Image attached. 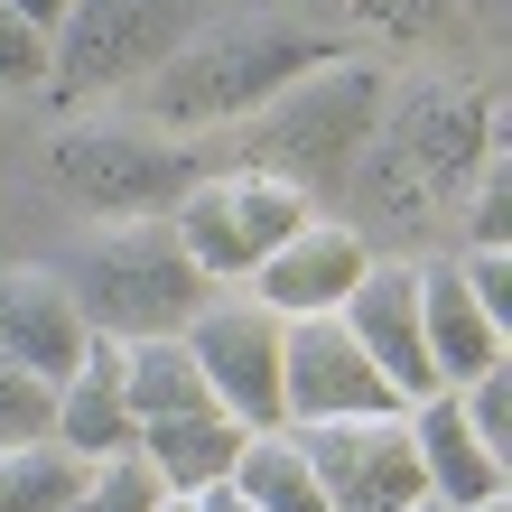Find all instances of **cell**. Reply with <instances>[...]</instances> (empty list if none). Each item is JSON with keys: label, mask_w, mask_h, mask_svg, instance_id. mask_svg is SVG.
Segmentation results:
<instances>
[{"label": "cell", "mask_w": 512, "mask_h": 512, "mask_svg": "<svg viewBox=\"0 0 512 512\" xmlns=\"http://www.w3.org/2000/svg\"><path fill=\"white\" fill-rule=\"evenodd\" d=\"M122 401H131V429H140V457L168 494H205L224 485L233 457H243V419H233L215 391L196 382L187 345L177 336H131L122 345Z\"/></svg>", "instance_id": "cell-1"}, {"label": "cell", "mask_w": 512, "mask_h": 512, "mask_svg": "<svg viewBox=\"0 0 512 512\" xmlns=\"http://www.w3.org/2000/svg\"><path fill=\"white\" fill-rule=\"evenodd\" d=\"M308 66H326V47L289 19H233V28H196L159 56L149 75V112L159 122H233L261 112L270 94H289Z\"/></svg>", "instance_id": "cell-2"}, {"label": "cell", "mask_w": 512, "mask_h": 512, "mask_svg": "<svg viewBox=\"0 0 512 512\" xmlns=\"http://www.w3.org/2000/svg\"><path fill=\"white\" fill-rule=\"evenodd\" d=\"M66 289H75V317L94 326V336H177L205 298H215V280L177 252V233L168 215H140V224H103L94 243L75 252L66 270Z\"/></svg>", "instance_id": "cell-3"}, {"label": "cell", "mask_w": 512, "mask_h": 512, "mask_svg": "<svg viewBox=\"0 0 512 512\" xmlns=\"http://www.w3.org/2000/svg\"><path fill=\"white\" fill-rule=\"evenodd\" d=\"M308 224V187L270 168H233V177H196L187 196L168 205V233L215 289H243L252 270Z\"/></svg>", "instance_id": "cell-4"}, {"label": "cell", "mask_w": 512, "mask_h": 512, "mask_svg": "<svg viewBox=\"0 0 512 512\" xmlns=\"http://www.w3.org/2000/svg\"><path fill=\"white\" fill-rule=\"evenodd\" d=\"M485 140H494V103L485 94H457V84H438V94H410L391 112V131L373 140V196L401 205V215H429L466 187L475 168H485Z\"/></svg>", "instance_id": "cell-5"}, {"label": "cell", "mask_w": 512, "mask_h": 512, "mask_svg": "<svg viewBox=\"0 0 512 512\" xmlns=\"http://www.w3.org/2000/svg\"><path fill=\"white\" fill-rule=\"evenodd\" d=\"M382 122V66H345V56H326V66H308L289 84V94H270L252 112V149H261V168L270 177H289V168H336L354 159V149L373 140Z\"/></svg>", "instance_id": "cell-6"}, {"label": "cell", "mask_w": 512, "mask_h": 512, "mask_svg": "<svg viewBox=\"0 0 512 512\" xmlns=\"http://www.w3.org/2000/svg\"><path fill=\"white\" fill-rule=\"evenodd\" d=\"M47 177H56L66 196H84L94 215L140 224V215H168V205L196 187V159H187L177 140H149V131L75 122V131L47 140Z\"/></svg>", "instance_id": "cell-7"}, {"label": "cell", "mask_w": 512, "mask_h": 512, "mask_svg": "<svg viewBox=\"0 0 512 512\" xmlns=\"http://www.w3.org/2000/svg\"><path fill=\"white\" fill-rule=\"evenodd\" d=\"M196 382L243 419V429H280V317L261 308L252 289H215L205 308L177 326Z\"/></svg>", "instance_id": "cell-8"}, {"label": "cell", "mask_w": 512, "mask_h": 512, "mask_svg": "<svg viewBox=\"0 0 512 512\" xmlns=\"http://www.w3.org/2000/svg\"><path fill=\"white\" fill-rule=\"evenodd\" d=\"M401 391L373 373V354L345 336V317H280V429L317 419H391Z\"/></svg>", "instance_id": "cell-9"}, {"label": "cell", "mask_w": 512, "mask_h": 512, "mask_svg": "<svg viewBox=\"0 0 512 512\" xmlns=\"http://www.w3.org/2000/svg\"><path fill=\"white\" fill-rule=\"evenodd\" d=\"M298 457H308L326 512H410V503H429L419 457H410V410H391V419H317V429H298Z\"/></svg>", "instance_id": "cell-10"}, {"label": "cell", "mask_w": 512, "mask_h": 512, "mask_svg": "<svg viewBox=\"0 0 512 512\" xmlns=\"http://www.w3.org/2000/svg\"><path fill=\"white\" fill-rule=\"evenodd\" d=\"M177 47V0H66L56 19V75L66 84H122Z\"/></svg>", "instance_id": "cell-11"}, {"label": "cell", "mask_w": 512, "mask_h": 512, "mask_svg": "<svg viewBox=\"0 0 512 512\" xmlns=\"http://www.w3.org/2000/svg\"><path fill=\"white\" fill-rule=\"evenodd\" d=\"M364 270H373L364 233H354V224H326V215H308V224H298V233H289V243L252 270L243 289L261 298L270 317H336V308H345V289L364 280Z\"/></svg>", "instance_id": "cell-12"}, {"label": "cell", "mask_w": 512, "mask_h": 512, "mask_svg": "<svg viewBox=\"0 0 512 512\" xmlns=\"http://www.w3.org/2000/svg\"><path fill=\"white\" fill-rule=\"evenodd\" d=\"M336 317H345V336L373 354V373L401 391V410L438 391L429 382V354H419V261H373L364 280L345 289Z\"/></svg>", "instance_id": "cell-13"}, {"label": "cell", "mask_w": 512, "mask_h": 512, "mask_svg": "<svg viewBox=\"0 0 512 512\" xmlns=\"http://www.w3.org/2000/svg\"><path fill=\"white\" fill-rule=\"evenodd\" d=\"M503 336L512 326L485 317V298L466 289L457 261H419V354H429V382L438 391H466L475 373L503 364Z\"/></svg>", "instance_id": "cell-14"}, {"label": "cell", "mask_w": 512, "mask_h": 512, "mask_svg": "<svg viewBox=\"0 0 512 512\" xmlns=\"http://www.w3.org/2000/svg\"><path fill=\"white\" fill-rule=\"evenodd\" d=\"M0 364L38 373L47 391L84 364V317L66 270H0Z\"/></svg>", "instance_id": "cell-15"}, {"label": "cell", "mask_w": 512, "mask_h": 512, "mask_svg": "<svg viewBox=\"0 0 512 512\" xmlns=\"http://www.w3.org/2000/svg\"><path fill=\"white\" fill-rule=\"evenodd\" d=\"M56 447L75 466H103V457H131L140 429H131V401H122V336H94L84 326V364L56 382Z\"/></svg>", "instance_id": "cell-16"}, {"label": "cell", "mask_w": 512, "mask_h": 512, "mask_svg": "<svg viewBox=\"0 0 512 512\" xmlns=\"http://www.w3.org/2000/svg\"><path fill=\"white\" fill-rule=\"evenodd\" d=\"M410 457H419L429 503H447V512H485V503L512 494V466L494 457V447H475V429L457 419V401H447V391L410 401Z\"/></svg>", "instance_id": "cell-17"}, {"label": "cell", "mask_w": 512, "mask_h": 512, "mask_svg": "<svg viewBox=\"0 0 512 512\" xmlns=\"http://www.w3.org/2000/svg\"><path fill=\"white\" fill-rule=\"evenodd\" d=\"M224 485L243 494L252 512H326V494H317L308 457H298V429H252Z\"/></svg>", "instance_id": "cell-18"}, {"label": "cell", "mask_w": 512, "mask_h": 512, "mask_svg": "<svg viewBox=\"0 0 512 512\" xmlns=\"http://www.w3.org/2000/svg\"><path fill=\"white\" fill-rule=\"evenodd\" d=\"M75 485H84V466H75L56 438H38V447H0V512H66Z\"/></svg>", "instance_id": "cell-19"}, {"label": "cell", "mask_w": 512, "mask_h": 512, "mask_svg": "<svg viewBox=\"0 0 512 512\" xmlns=\"http://www.w3.org/2000/svg\"><path fill=\"white\" fill-rule=\"evenodd\" d=\"M159 475H149V457L131 447V457H103V466H84V485H75V503L66 512H159Z\"/></svg>", "instance_id": "cell-20"}, {"label": "cell", "mask_w": 512, "mask_h": 512, "mask_svg": "<svg viewBox=\"0 0 512 512\" xmlns=\"http://www.w3.org/2000/svg\"><path fill=\"white\" fill-rule=\"evenodd\" d=\"M47 75H56V38L28 28L10 0H0V94H38Z\"/></svg>", "instance_id": "cell-21"}, {"label": "cell", "mask_w": 512, "mask_h": 512, "mask_svg": "<svg viewBox=\"0 0 512 512\" xmlns=\"http://www.w3.org/2000/svg\"><path fill=\"white\" fill-rule=\"evenodd\" d=\"M47 429H56V391L38 373L0 364V447H38Z\"/></svg>", "instance_id": "cell-22"}, {"label": "cell", "mask_w": 512, "mask_h": 512, "mask_svg": "<svg viewBox=\"0 0 512 512\" xmlns=\"http://www.w3.org/2000/svg\"><path fill=\"white\" fill-rule=\"evenodd\" d=\"M447 401H457V419L475 429V447H494V457L512 466V382H503V364L475 373L466 391H447Z\"/></svg>", "instance_id": "cell-23"}, {"label": "cell", "mask_w": 512, "mask_h": 512, "mask_svg": "<svg viewBox=\"0 0 512 512\" xmlns=\"http://www.w3.org/2000/svg\"><path fill=\"white\" fill-rule=\"evenodd\" d=\"M364 19H382L391 38H429V28H447L457 19V0H354Z\"/></svg>", "instance_id": "cell-24"}, {"label": "cell", "mask_w": 512, "mask_h": 512, "mask_svg": "<svg viewBox=\"0 0 512 512\" xmlns=\"http://www.w3.org/2000/svg\"><path fill=\"white\" fill-rule=\"evenodd\" d=\"M457 270H466V289L485 298V317H503V326H512V261H503V252H466Z\"/></svg>", "instance_id": "cell-25"}, {"label": "cell", "mask_w": 512, "mask_h": 512, "mask_svg": "<svg viewBox=\"0 0 512 512\" xmlns=\"http://www.w3.org/2000/svg\"><path fill=\"white\" fill-rule=\"evenodd\" d=\"M503 168H485V196H475V252H503Z\"/></svg>", "instance_id": "cell-26"}, {"label": "cell", "mask_w": 512, "mask_h": 512, "mask_svg": "<svg viewBox=\"0 0 512 512\" xmlns=\"http://www.w3.org/2000/svg\"><path fill=\"white\" fill-rule=\"evenodd\" d=\"M10 10H19L28 28H47V38H56V19H66V0H10Z\"/></svg>", "instance_id": "cell-27"}, {"label": "cell", "mask_w": 512, "mask_h": 512, "mask_svg": "<svg viewBox=\"0 0 512 512\" xmlns=\"http://www.w3.org/2000/svg\"><path fill=\"white\" fill-rule=\"evenodd\" d=\"M187 503H196V512H252V503L233 494V485H205V494H187Z\"/></svg>", "instance_id": "cell-28"}, {"label": "cell", "mask_w": 512, "mask_h": 512, "mask_svg": "<svg viewBox=\"0 0 512 512\" xmlns=\"http://www.w3.org/2000/svg\"><path fill=\"white\" fill-rule=\"evenodd\" d=\"M159 512H196V503H187V494H159Z\"/></svg>", "instance_id": "cell-29"}, {"label": "cell", "mask_w": 512, "mask_h": 512, "mask_svg": "<svg viewBox=\"0 0 512 512\" xmlns=\"http://www.w3.org/2000/svg\"><path fill=\"white\" fill-rule=\"evenodd\" d=\"M410 512H447V503H410Z\"/></svg>", "instance_id": "cell-30"}, {"label": "cell", "mask_w": 512, "mask_h": 512, "mask_svg": "<svg viewBox=\"0 0 512 512\" xmlns=\"http://www.w3.org/2000/svg\"><path fill=\"white\" fill-rule=\"evenodd\" d=\"M485 512H512V503H485Z\"/></svg>", "instance_id": "cell-31"}]
</instances>
